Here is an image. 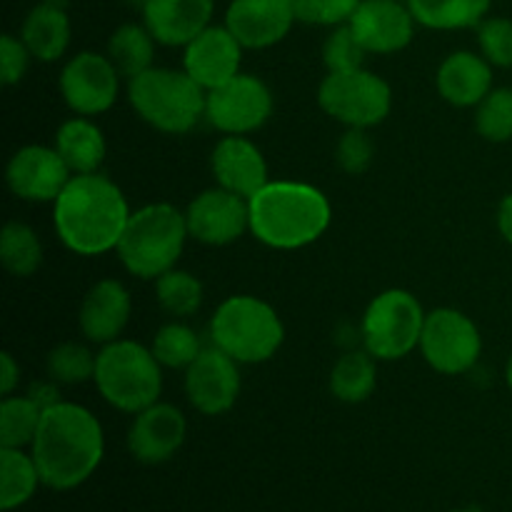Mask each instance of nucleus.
I'll return each mask as SVG.
<instances>
[{"label": "nucleus", "mask_w": 512, "mask_h": 512, "mask_svg": "<svg viewBox=\"0 0 512 512\" xmlns=\"http://www.w3.org/2000/svg\"><path fill=\"white\" fill-rule=\"evenodd\" d=\"M30 455L45 488L60 493L80 488L103 463V425L85 405L58 400L43 410Z\"/></svg>", "instance_id": "1"}, {"label": "nucleus", "mask_w": 512, "mask_h": 512, "mask_svg": "<svg viewBox=\"0 0 512 512\" xmlns=\"http://www.w3.org/2000/svg\"><path fill=\"white\" fill-rule=\"evenodd\" d=\"M130 213L128 198L108 175H73L53 200V230L70 253L98 258L115 253Z\"/></svg>", "instance_id": "2"}, {"label": "nucleus", "mask_w": 512, "mask_h": 512, "mask_svg": "<svg viewBox=\"0 0 512 512\" xmlns=\"http://www.w3.org/2000/svg\"><path fill=\"white\" fill-rule=\"evenodd\" d=\"M250 235L265 248L303 250L333 223L328 195L303 180H270L248 200Z\"/></svg>", "instance_id": "3"}, {"label": "nucleus", "mask_w": 512, "mask_h": 512, "mask_svg": "<svg viewBox=\"0 0 512 512\" xmlns=\"http://www.w3.org/2000/svg\"><path fill=\"white\" fill-rule=\"evenodd\" d=\"M188 240L185 210L173 203H148L130 213L115 255L133 278L155 283L160 275L178 268Z\"/></svg>", "instance_id": "4"}, {"label": "nucleus", "mask_w": 512, "mask_h": 512, "mask_svg": "<svg viewBox=\"0 0 512 512\" xmlns=\"http://www.w3.org/2000/svg\"><path fill=\"white\" fill-rule=\"evenodd\" d=\"M210 345L240 365L273 360L285 343V323L268 300L250 293L225 298L208 323Z\"/></svg>", "instance_id": "5"}, {"label": "nucleus", "mask_w": 512, "mask_h": 512, "mask_svg": "<svg viewBox=\"0 0 512 512\" xmlns=\"http://www.w3.org/2000/svg\"><path fill=\"white\" fill-rule=\"evenodd\" d=\"M128 103L143 123L165 135H188L205 120V93L183 68H148L128 80Z\"/></svg>", "instance_id": "6"}, {"label": "nucleus", "mask_w": 512, "mask_h": 512, "mask_svg": "<svg viewBox=\"0 0 512 512\" xmlns=\"http://www.w3.org/2000/svg\"><path fill=\"white\" fill-rule=\"evenodd\" d=\"M163 370L150 345L118 338L100 345L93 385L110 408L138 415L163 395Z\"/></svg>", "instance_id": "7"}, {"label": "nucleus", "mask_w": 512, "mask_h": 512, "mask_svg": "<svg viewBox=\"0 0 512 512\" xmlns=\"http://www.w3.org/2000/svg\"><path fill=\"white\" fill-rule=\"evenodd\" d=\"M428 310L405 288L375 295L360 318V343L378 363H395L415 353Z\"/></svg>", "instance_id": "8"}, {"label": "nucleus", "mask_w": 512, "mask_h": 512, "mask_svg": "<svg viewBox=\"0 0 512 512\" xmlns=\"http://www.w3.org/2000/svg\"><path fill=\"white\" fill-rule=\"evenodd\" d=\"M318 105L330 120L345 128L373 130L393 110V88L368 68L328 73L318 85Z\"/></svg>", "instance_id": "9"}, {"label": "nucleus", "mask_w": 512, "mask_h": 512, "mask_svg": "<svg viewBox=\"0 0 512 512\" xmlns=\"http://www.w3.org/2000/svg\"><path fill=\"white\" fill-rule=\"evenodd\" d=\"M425 363L440 375H465L480 363L483 335L478 323L458 308L428 310L418 345Z\"/></svg>", "instance_id": "10"}, {"label": "nucleus", "mask_w": 512, "mask_h": 512, "mask_svg": "<svg viewBox=\"0 0 512 512\" xmlns=\"http://www.w3.org/2000/svg\"><path fill=\"white\" fill-rule=\"evenodd\" d=\"M273 110V90L253 73H238L220 88L208 90L205 98V120L220 135L258 133L273 118Z\"/></svg>", "instance_id": "11"}, {"label": "nucleus", "mask_w": 512, "mask_h": 512, "mask_svg": "<svg viewBox=\"0 0 512 512\" xmlns=\"http://www.w3.org/2000/svg\"><path fill=\"white\" fill-rule=\"evenodd\" d=\"M120 80L123 75L108 55L98 50H80L60 68L58 90L70 113L98 118L118 103Z\"/></svg>", "instance_id": "12"}, {"label": "nucleus", "mask_w": 512, "mask_h": 512, "mask_svg": "<svg viewBox=\"0 0 512 512\" xmlns=\"http://www.w3.org/2000/svg\"><path fill=\"white\" fill-rule=\"evenodd\" d=\"M183 388L188 403L200 415L215 418V415L230 413L243 390L240 363H235L215 345H205L203 353L185 370Z\"/></svg>", "instance_id": "13"}, {"label": "nucleus", "mask_w": 512, "mask_h": 512, "mask_svg": "<svg viewBox=\"0 0 512 512\" xmlns=\"http://www.w3.org/2000/svg\"><path fill=\"white\" fill-rule=\"evenodd\" d=\"M185 223L190 240L210 248H225L250 233L248 200L213 185L190 200L185 208Z\"/></svg>", "instance_id": "14"}, {"label": "nucleus", "mask_w": 512, "mask_h": 512, "mask_svg": "<svg viewBox=\"0 0 512 512\" xmlns=\"http://www.w3.org/2000/svg\"><path fill=\"white\" fill-rule=\"evenodd\" d=\"M73 178L55 145L30 143L15 150L5 165V185L25 203H50Z\"/></svg>", "instance_id": "15"}, {"label": "nucleus", "mask_w": 512, "mask_h": 512, "mask_svg": "<svg viewBox=\"0 0 512 512\" xmlns=\"http://www.w3.org/2000/svg\"><path fill=\"white\" fill-rule=\"evenodd\" d=\"M348 25L368 55L400 53L413 43L418 30V20L405 0H363Z\"/></svg>", "instance_id": "16"}, {"label": "nucleus", "mask_w": 512, "mask_h": 512, "mask_svg": "<svg viewBox=\"0 0 512 512\" xmlns=\"http://www.w3.org/2000/svg\"><path fill=\"white\" fill-rule=\"evenodd\" d=\"M185 438H188V420L183 410L158 400L133 415L128 428V450L138 463L160 465L168 463L183 448Z\"/></svg>", "instance_id": "17"}, {"label": "nucleus", "mask_w": 512, "mask_h": 512, "mask_svg": "<svg viewBox=\"0 0 512 512\" xmlns=\"http://www.w3.org/2000/svg\"><path fill=\"white\" fill-rule=\"evenodd\" d=\"M298 15L290 0H230L223 25L245 50H268L290 35Z\"/></svg>", "instance_id": "18"}, {"label": "nucleus", "mask_w": 512, "mask_h": 512, "mask_svg": "<svg viewBox=\"0 0 512 512\" xmlns=\"http://www.w3.org/2000/svg\"><path fill=\"white\" fill-rule=\"evenodd\" d=\"M245 48L225 25H208L183 48V70L208 93L243 73Z\"/></svg>", "instance_id": "19"}, {"label": "nucleus", "mask_w": 512, "mask_h": 512, "mask_svg": "<svg viewBox=\"0 0 512 512\" xmlns=\"http://www.w3.org/2000/svg\"><path fill=\"white\" fill-rule=\"evenodd\" d=\"M210 173L215 185L245 200L270 183L268 160L250 135H223L210 153Z\"/></svg>", "instance_id": "20"}, {"label": "nucleus", "mask_w": 512, "mask_h": 512, "mask_svg": "<svg viewBox=\"0 0 512 512\" xmlns=\"http://www.w3.org/2000/svg\"><path fill=\"white\" fill-rule=\"evenodd\" d=\"M133 315V298L120 280L103 278L88 288L78 310V328L93 345H108L123 338Z\"/></svg>", "instance_id": "21"}, {"label": "nucleus", "mask_w": 512, "mask_h": 512, "mask_svg": "<svg viewBox=\"0 0 512 512\" xmlns=\"http://www.w3.org/2000/svg\"><path fill=\"white\" fill-rule=\"evenodd\" d=\"M145 28L163 48H185L213 25L215 0H145L140 8Z\"/></svg>", "instance_id": "22"}, {"label": "nucleus", "mask_w": 512, "mask_h": 512, "mask_svg": "<svg viewBox=\"0 0 512 512\" xmlns=\"http://www.w3.org/2000/svg\"><path fill=\"white\" fill-rule=\"evenodd\" d=\"M493 88V65L475 50H453L435 70V90L453 108H478Z\"/></svg>", "instance_id": "23"}, {"label": "nucleus", "mask_w": 512, "mask_h": 512, "mask_svg": "<svg viewBox=\"0 0 512 512\" xmlns=\"http://www.w3.org/2000/svg\"><path fill=\"white\" fill-rule=\"evenodd\" d=\"M20 40L38 63H58L65 58L73 40V25L58 0H38L20 25Z\"/></svg>", "instance_id": "24"}, {"label": "nucleus", "mask_w": 512, "mask_h": 512, "mask_svg": "<svg viewBox=\"0 0 512 512\" xmlns=\"http://www.w3.org/2000/svg\"><path fill=\"white\" fill-rule=\"evenodd\" d=\"M53 145L73 175L100 173L105 155H108V140H105L103 128L95 123V118H85V115H73V118L63 120L60 128L55 130Z\"/></svg>", "instance_id": "25"}, {"label": "nucleus", "mask_w": 512, "mask_h": 512, "mask_svg": "<svg viewBox=\"0 0 512 512\" xmlns=\"http://www.w3.org/2000/svg\"><path fill=\"white\" fill-rule=\"evenodd\" d=\"M330 395L345 405H360L378 388V360L365 348L345 350L330 368Z\"/></svg>", "instance_id": "26"}, {"label": "nucleus", "mask_w": 512, "mask_h": 512, "mask_svg": "<svg viewBox=\"0 0 512 512\" xmlns=\"http://www.w3.org/2000/svg\"><path fill=\"white\" fill-rule=\"evenodd\" d=\"M420 28L468 30L488 18L493 0H405Z\"/></svg>", "instance_id": "27"}, {"label": "nucleus", "mask_w": 512, "mask_h": 512, "mask_svg": "<svg viewBox=\"0 0 512 512\" xmlns=\"http://www.w3.org/2000/svg\"><path fill=\"white\" fill-rule=\"evenodd\" d=\"M155 48L158 40L153 38L145 23H123L113 30L108 38V55L118 73L125 80L135 78V75L145 73L155 65Z\"/></svg>", "instance_id": "28"}, {"label": "nucleus", "mask_w": 512, "mask_h": 512, "mask_svg": "<svg viewBox=\"0 0 512 512\" xmlns=\"http://www.w3.org/2000/svg\"><path fill=\"white\" fill-rule=\"evenodd\" d=\"M43 485L33 455L23 448H0V510L10 512L28 503Z\"/></svg>", "instance_id": "29"}, {"label": "nucleus", "mask_w": 512, "mask_h": 512, "mask_svg": "<svg viewBox=\"0 0 512 512\" xmlns=\"http://www.w3.org/2000/svg\"><path fill=\"white\" fill-rule=\"evenodd\" d=\"M0 263L13 278H30L43 265V243L28 223L10 220L0 233Z\"/></svg>", "instance_id": "30"}, {"label": "nucleus", "mask_w": 512, "mask_h": 512, "mask_svg": "<svg viewBox=\"0 0 512 512\" xmlns=\"http://www.w3.org/2000/svg\"><path fill=\"white\" fill-rule=\"evenodd\" d=\"M203 340H200L198 330L188 325L185 320H170V323L160 325L153 335L150 350L158 358V363L165 370H188L195 363L200 353H203Z\"/></svg>", "instance_id": "31"}, {"label": "nucleus", "mask_w": 512, "mask_h": 512, "mask_svg": "<svg viewBox=\"0 0 512 512\" xmlns=\"http://www.w3.org/2000/svg\"><path fill=\"white\" fill-rule=\"evenodd\" d=\"M155 300H158L160 310L170 315L175 320H188L203 308L205 288L200 283L198 275H193L190 270L173 268L165 275H160L155 280Z\"/></svg>", "instance_id": "32"}, {"label": "nucleus", "mask_w": 512, "mask_h": 512, "mask_svg": "<svg viewBox=\"0 0 512 512\" xmlns=\"http://www.w3.org/2000/svg\"><path fill=\"white\" fill-rule=\"evenodd\" d=\"M43 410L30 395H8L0 400V448H30Z\"/></svg>", "instance_id": "33"}, {"label": "nucleus", "mask_w": 512, "mask_h": 512, "mask_svg": "<svg viewBox=\"0 0 512 512\" xmlns=\"http://www.w3.org/2000/svg\"><path fill=\"white\" fill-rule=\"evenodd\" d=\"M475 133L493 145H503L512 140V88L500 85L493 88L478 108H473Z\"/></svg>", "instance_id": "34"}, {"label": "nucleus", "mask_w": 512, "mask_h": 512, "mask_svg": "<svg viewBox=\"0 0 512 512\" xmlns=\"http://www.w3.org/2000/svg\"><path fill=\"white\" fill-rule=\"evenodd\" d=\"M95 358L98 353H93L85 343L68 340V343L55 345L45 358L48 380H55L58 385L88 383L95 375Z\"/></svg>", "instance_id": "35"}, {"label": "nucleus", "mask_w": 512, "mask_h": 512, "mask_svg": "<svg viewBox=\"0 0 512 512\" xmlns=\"http://www.w3.org/2000/svg\"><path fill=\"white\" fill-rule=\"evenodd\" d=\"M475 40H478V53L483 55L493 68H512V18H505V15H488V18L475 28Z\"/></svg>", "instance_id": "36"}, {"label": "nucleus", "mask_w": 512, "mask_h": 512, "mask_svg": "<svg viewBox=\"0 0 512 512\" xmlns=\"http://www.w3.org/2000/svg\"><path fill=\"white\" fill-rule=\"evenodd\" d=\"M365 58H368V53L355 40L348 23L330 28L328 38L323 40V63L328 73H345V70L365 68Z\"/></svg>", "instance_id": "37"}, {"label": "nucleus", "mask_w": 512, "mask_h": 512, "mask_svg": "<svg viewBox=\"0 0 512 512\" xmlns=\"http://www.w3.org/2000/svg\"><path fill=\"white\" fill-rule=\"evenodd\" d=\"M373 158L375 143L370 138V130L345 128V133L335 143V163H338V168L348 175H363L373 165Z\"/></svg>", "instance_id": "38"}, {"label": "nucleus", "mask_w": 512, "mask_h": 512, "mask_svg": "<svg viewBox=\"0 0 512 512\" xmlns=\"http://www.w3.org/2000/svg\"><path fill=\"white\" fill-rule=\"evenodd\" d=\"M298 15V23L335 28L345 25L363 0H290Z\"/></svg>", "instance_id": "39"}, {"label": "nucleus", "mask_w": 512, "mask_h": 512, "mask_svg": "<svg viewBox=\"0 0 512 512\" xmlns=\"http://www.w3.org/2000/svg\"><path fill=\"white\" fill-rule=\"evenodd\" d=\"M30 63H33V55L25 48V43L20 40V35L5 33L0 38V83L5 88H13L20 80L28 75Z\"/></svg>", "instance_id": "40"}, {"label": "nucleus", "mask_w": 512, "mask_h": 512, "mask_svg": "<svg viewBox=\"0 0 512 512\" xmlns=\"http://www.w3.org/2000/svg\"><path fill=\"white\" fill-rule=\"evenodd\" d=\"M20 385V365L18 360L13 358V353H0V395L8 398V395H15Z\"/></svg>", "instance_id": "41"}, {"label": "nucleus", "mask_w": 512, "mask_h": 512, "mask_svg": "<svg viewBox=\"0 0 512 512\" xmlns=\"http://www.w3.org/2000/svg\"><path fill=\"white\" fill-rule=\"evenodd\" d=\"M28 395L40 405V408H50V405H55L58 400H63L58 395V383H55V380H50V383H35Z\"/></svg>", "instance_id": "42"}, {"label": "nucleus", "mask_w": 512, "mask_h": 512, "mask_svg": "<svg viewBox=\"0 0 512 512\" xmlns=\"http://www.w3.org/2000/svg\"><path fill=\"white\" fill-rule=\"evenodd\" d=\"M498 230L505 243L512 248V193L505 195L498 205Z\"/></svg>", "instance_id": "43"}, {"label": "nucleus", "mask_w": 512, "mask_h": 512, "mask_svg": "<svg viewBox=\"0 0 512 512\" xmlns=\"http://www.w3.org/2000/svg\"><path fill=\"white\" fill-rule=\"evenodd\" d=\"M505 385H508V390L512 393V353H510L508 363H505Z\"/></svg>", "instance_id": "44"}, {"label": "nucleus", "mask_w": 512, "mask_h": 512, "mask_svg": "<svg viewBox=\"0 0 512 512\" xmlns=\"http://www.w3.org/2000/svg\"><path fill=\"white\" fill-rule=\"evenodd\" d=\"M453 512H475V510H453Z\"/></svg>", "instance_id": "45"}, {"label": "nucleus", "mask_w": 512, "mask_h": 512, "mask_svg": "<svg viewBox=\"0 0 512 512\" xmlns=\"http://www.w3.org/2000/svg\"><path fill=\"white\" fill-rule=\"evenodd\" d=\"M58 3H60V0H58Z\"/></svg>", "instance_id": "46"}]
</instances>
